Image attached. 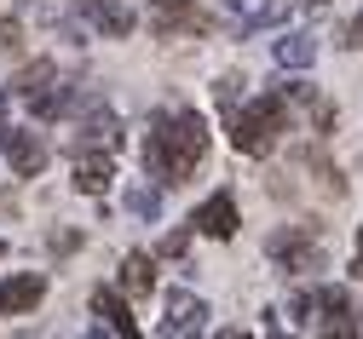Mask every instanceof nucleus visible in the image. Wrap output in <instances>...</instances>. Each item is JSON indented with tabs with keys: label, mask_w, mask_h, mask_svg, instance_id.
Here are the masks:
<instances>
[{
	"label": "nucleus",
	"mask_w": 363,
	"mask_h": 339,
	"mask_svg": "<svg viewBox=\"0 0 363 339\" xmlns=\"http://www.w3.org/2000/svg\"><path fill=\"white\" fill-rule=\"evenodd\" d=\"M208 156V121L196 110H156L145 138V173L162 184H185Z\"/></svg>",
	"instance_id": "nucleus-1"
},
{
	"label": "nucleus",
	"mask_w": 363,
	"mask_h": 339,
	"mask_svg": "<svg viewBox=\"0 0 363 339\" xmlns=\"http://www.w3.org/2000/svg\"><path fill=\"white\" fill-rule=\"evenodd\" d=\"M289 132V92H259L242 110H231V150L237 156H271Z\"/></svg>",
	"instance_id": "nucleus-2"
},
{
	"label": "nucleus",
	"mask_w": 363,
	"mask_h": 339,
	"mask_svg": "<svg viewBox=\"0 0 363 339\" xmlns=\"http://www.w3.org/2000/svg\"><path fill=\"white\" fill-rule=\"evenodd\" d=\"M156 339H208V305L196 294H167V316Z\"/></svg>",
	"instance_id": "nucleus-3"
},
{
	"label": "nucleus",
	"mask_w": 363,
	"mask_h": 339,
	"mask_svg": "<svg viewBox=\"0 0 363 339\" xmlns=\"http://www.w3.org/2000/svg\"><path fill=\"white\" fill-rule=\"evenodd\" d=\"M0 150L12 161V178H35L47 167V138L29 132V127H0Z\"/></svg>",
	"instance_id": "nucleus-4"
},
{
	"label": "nucleus",
	"mask_w": 363,
	"mask_h": 339,
	"mask_svg": "<svg viewBox=\"0 0 363 339\" xmlns=\"http://www.w3.org/2000/svg\"><path fill=\"white\" fill-rule=\"evenodd\" d=\"M265 253L277 259V265H289V270H323V248H317L311 230H300V224L277 230V236L265 241Z\"/></svg>",
	"instance_id": "nucleus-5"
},
{
	"label": "nucleus",
	"mask_w": 363,
	"mask_h": 339,
	"mask_svg": "<svg viewBox=\"0 0 363 339\" xmlns=\"http://www.w3.org/2000/svg\"><path fill=\"white\" fill-rule=\"evenodd\" d=\"M40 299H47V276H40V270L0 276V316H23V311H35Z\"/></svg>",
	"instance_id": "nucleus-6"
},
{
	"label": "nucleus",
	"mask_w": 363,
	"mask_h": 339,
	"mask_svg": "<svg viewBox=\"0 0 363 339\" xmlns=\"http://www.w3.org/2000/svg\"><path fill=\"white\" fill-rule=\"evenodd\" d=\"M23 104H29V115H35V121H58V115H69V110L81 104V92H75L69 81H58V75H52L47 86H35Z\"/></svg>",
	"instance_id": "nucleus-7"
},
{
	"label": "nucleus",
	"mask_w": 363,
	"mask_h": 339,
	"mask_svg": "<svg viewBox=\"0 0 363 339\" xmlns=\"http://www.w3.org/2000/svg\"><path fill=\"white\" fill-rule=\"evenodd\" d=\"M202 236H213V241H225V236H237V196L231 190H219V196H208L202 207H196V219H191Z\"/></svg>",
	"instance_id": "nucleus-8"
},
{
	"label": "nucleus",
	"mask_w": 363,
	"mask_h": 339,
	"mask_svg": "<svg viewBox=\"0 0 363 339\" xmlns=\"http://www.w3.org/2000/svg\"><path fill=\"white\" fill-rule=\"evenodd\" d=\"M317 311H323V339H357V311H352V299L340 287H323Z\"/></svg>",
	"instance_id": "nucleus-9"
},
{
	"label": "nucleus",
	"mask_w": 363,
	"mask_h": 339,
	"mask_svg": "<svg viewBox=\"0 0 363 339\" xmlns=\"http://www.w3.org/2000/svg\"><path fill=\"white\" fill-rule=\"evenodd\" d=\"M116 184V156L110 150H81L75 156V190H86V196H99V190Z\"/></svg>",
	"instance_id": "nucleus-10"
},
{
	"label": "nucleus",
	"mask_w": 363,
	"mask_h": 339,
	"mask_svg": "<svg viewBox=\"0 0 363 339\" xmlns=\"http://www.w3.org/2000/svg\"><path fill=\"white\" fill-rule=\"evenodd\" d=\"M93 316H104L116 328V339H145L139 322H133V311H127V299H121V287H99L93 294Z\"/></svg>",
	"instance_id": "nucleus-11"
},
{
	"label": "nucleus",
	"mask_w": 363,
	"mask_h": 339,
	"mask_svg": "<svg viewBox=\"0 0 363 339\" xmlns=\"http://www.w3.org/2000/svg\"><path fill=\"white\" fill-rule=\"evenodd\" d=\"M81 144H86V150H110L116 156V144H121V121H116V110H86L81 115Z\"/></svg>",
	"instance_id": "nucleus-12"
},
{
	"label": "nucleus",
	"mask_w": 363,
	"mask_h": 339,
	"mask_svg": "<svg viewBox=\"0 0 363 339\" xmlns=\"http://www.w3.org/2000/svg\"><path fill=\"white\" fill-rule=\"evenodd\" d=\"M156 29H162V35L202 29V0H156Z\"/></svg>",
	"instance_id": "nucleus-13"
},
{
	"label": "nucleus",
	"mask_w": 363,
	"mask_h": 339,
	"mask_svg": "<svg viewBox=\"0 0 363 339\" xmlns=\"http://www.w3.org/2000/svg\"><path fill=\"white\" fill-rule=\"evenodd\" d=\"M289 6H294V0H254L248 12H237V18H231V35H254V29H271L277 18H289Z\"/></svg>",
	"instance_id": "nucleus-14"
},
{
	"label": "nucleus",
	"mask_w": 363,
	"mask_h": 339,
	"mask_svg": "<svg viewBox=\"0 0 363 339\" xmlns=\"http://www.w3.org/2000/svg\"><path fill=\"white\" fill-rule=\"evenodd\" d=\"M271 58H277L283 69H311L317 64V35H306V29L300 35H283L277 46H271Z\"/></svg>",
	"instance_id": "nucleus-15"
},
{
	"label": "nucleus",
	"mask_w": 363,
	"mask_h": 339,
	"mask_svg": "<svg viewBox=\"0 0 363 339\" xmlns=\"http://www.w3.org/2000/svg\"><path fill=\"white\" fill-rule=\"evenodd\" d=\"M86 18H93V29H99V35H110V40L133 35V12H127V6H116V0H93V6H86Z\"/></svg>",
	"instance_id": "nucleus-16"
},
{
	"label": "nucleus",
	"mask_w": 363,
	"mask_h": 339,
	"mask_svg": "<svg viewBox=\"0 0 363 339\" xmlns=\"http://www.w3.org/2000/svg\"><path fill=\"white\" fill-rule=\"evenodd\" d=\"M156 287V259L150 253H127L121 259V294H150Z\"/></svg>",
	"instance_id": "nucleus-17"
},
{
	"label": "nucleus",
	"mask_w": 363,
	"mask_h": 339,
	"mask_svg": "<svg viewBox=\"0 0 363 339\" xmlns=\"http://www.w3.org/2000/svg\"><path fill=\"white\" fill-rule=\"evenodd\" d=\"M127 207L139 213V219H156V213H162V190H156V184H133V190H127Z\"/></svg>",
	"instance_id": "nucleus-18"
},
{
	"label": "nucleus",
	"mask_w": 363,
	"mask_h": 339,
	"mask_svg": "<svg viewBox=\"0 0 363 339\" xmlns=\"http://www.w3.org/2000/svg\"><path fill=\"white\" fill-rule=\"evenodd\" d=\"M346 46H357V52H363V12L346 23Z\"/></svg>",
	"instance_id": "nucleus-19"
},
{
	"label": "nucleus",
	"mask_w": 363,
	"mask_h": 339,
	"mask_svg": "<svg viewBox=\"0 0 363 339\" xmlns=\"http://www.w3.org/2000/svg\"><path fill=\"white\" fill-rule=\"evenodd\" d=\"M352 276L363 282V230H357V253H352Z\"/></svg>",
	"instance_id": "nucleus-20"
},
{
	"label": "nucleus",
	"mask_w": 363,
	"mask_h": 339,
	"mask_svg": "<svg viewBox=\"0 0 363 339\" xmlns=\"http://www.w3.org/2000/svg\"><path fill=\"white\" fill-rule=\"evenodd\" d=\"M213 339H254V333H248V328H219Z\"/></svg>",
	"instance_id": "nucleus-21"
},
{
	"label": "nucleus",
	"mask_w": 363,
	"mask_h": 339,
	"mask_svg": "<svg viewBox=\"0 0 363 339\" xmlns=\"http://www.w3.org/2000/svg\"><path fill=\"white\" fill-rule=\"evenodd\" d=\"M271 339H294V333H283V328H277V322H271Z\"/></svg>",
	"instance_id": "nucleus-22"
},
{
	"label": "nucleus",
	"mask_w": 363,
	"mask_h": 339,
	"mask_svg": "<svg viewBox=\"0 0 363 339\" xmlns=\"http://www.w3.org/2000/svg\"><path fill=\"white\" fill-rule=\"evenodd\" d=\"M86 339H104V328H93V333H86Z\"/></svg>",
	"instance_id": "nucleus-23"
}]
</instances>
